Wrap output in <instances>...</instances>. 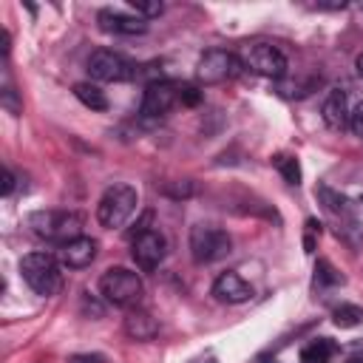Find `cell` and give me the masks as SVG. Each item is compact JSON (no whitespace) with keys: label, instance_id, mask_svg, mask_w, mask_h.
I'll use <instances>...</instances> for the list:
<instances>
[{"label":"cell","instance_id":"8","mask_svg":"<svg viewBox=\"0 0 363 363\" xmlns=\"http://www.w3.org/2000/svg\"><path fill=\"white\" fill-rule=\"evenodd\" d=\"M136 74H139L136 65L119 51L99 48L88 57V77L94 82H125V79H133Z\"/></svg>","mask_w":363,"mask_h":363},{"label":"cell","instance_id":"29","mask_svg":"<svg viewBox=\"0 0 363 363\" xmlns=\"http://www.w3.org/2000/svg\"><path fill=\"white\" fill-rule=\"evenodd\" d=\"M346 363H363V357H352V360H346Z\"/></svg>","mask_w":363,"mask_h":363},{"label":"cell","instance_id":"15","mask_svg":"<svg viewBox=\"0 0 363 363\" xmlns=\"http://www.w3.org/2000/svg\"><path fill=\"white\" fill-rule=\"evenodd\" d=\"M125 335L133 337V340H153L159 335V323L150 312L145 309H128V318H125Z\"/></svg>","mask_w":363,"mask_h":363},{"label":"cell","instance_id":"26","mask_svg":"<svg viewBox=\"0 0 363 363\" xmlns=\"http://www.w3.org/2000/svg\"><path fill=\"white\" fill-rule=\"evenodd\" d=\"M11 190H14V173L3 167V196H11Z\"/></svg>","mask_w":363,"mask_h":363},{"label":"cell","instance_id":"5","mask_svg":"<svg viewBox=\"0 0 363 363\" xmlns=\"http://www.w3.org/2000/svg\"><path fill=\"white\" fill-rule=\"evenodd\" d=\"M233 250V238L227 230L213 224H196L190 230V255L196 264H213Z\"/></svg>","mask_w":363,"mask_h":363},{"label":"cell","instance_id":"25","mask_svg":"<svg viewBox=\"0 0 363 363\" xmlns=\"http://www.w3.org/2000/svg\"><path fill=\"white\" fill-rule=\"evenodd\" d=\"M349 128L354 130V136H360V139H363V102H360V105H354V111H352V122H349Z\"/></svg>","mask_w":363,"mask_h":363},{"label":"cell","instance_id":"14","mask_svg":"<svg viewBox=\"0 0 363 363\" xmlns=\"http://www.w3.org/2000/svg\"><path fill=\"white\" fill-rule=\"evenodd\" d=\"M320 113H323V122H326L332 130H346V128H349V122H352L349 99H346V94H343V91H329V96H326V102H323Z\"/></svg>","mask_w":363,"mask_h":363},{"label":"cell","instance_id":"28","mask_svg":"<svg viewBox=\"0 0 363 363\" xmlns=\"http://www.w3.org/2000/svg\"><path fill=\"white\" fill-rule=\"evenodd\" d=\"M354 68H357V74L363 77V54H357V60H354Z\"/></svg>","mask_w":363,"mask_h":363},{"label":"cell","instance_id":"27","mask_svg":"<svg viewBox=\"0 0 363 363\" xmlns=\"http://www.w3.org/2000/svg\"><path fill=\"white\" fill-rule=\"evenodd\" d=\"M71 363H99V357H88V354H77Z\"/></svg>","mask_w":363,"mask_h":363},{"label":"cell","instance_id":"17","mask_svg":"<svg viewBox=\"0 0 363 363\" xmlns=\"http://www.w3.org/2000/svg\"><path fill=\"white\" fill-rule=\"evenodd\" d=\"M74 96L91 111H108V96L96 82H77L74 85Z\"/></svg>","mask_w":363,"mask_h":363},{"label":"cell","instance_id":"11","mask_svg":"<svg viewBox=\"0 0 363 363\" xmlns=\"http://www.w3.org/2000/svg\"><path fill=\"white\" fill-rule=\"evenodd\" d=\"M96 23L105 34H119V37H136L147 31V20H142L139 14H125L119 9H102L96 14Z\"/></svg>","mask_w":363,"mask_h":363},{"label":"cell","instance_id":"1","mask_svg":"<svg viewBox=\"0 0 363 363\" xmlns=\"http://www.w3.org/2000/svg\"><path fill=\"white\" fill-rule=\"evenodd\" d=\"M28 227L34 230V235L62 247V244L79 238L82 216L71 213V210H37L28 216Z\"/></svg>","mask_w":363,"mask_h":363},{"label":"cell","instance_id":"9","mask_svg":"<svg viewBox=\"0 0 363 363\" xmlns=\"http://www.w3.org/2000/svg\"><path fill=\"white\" fill-rule=\"evenodd\" d=\"M164 255H167V241H164V235L159 230H145L130 244V258H133V264L142 272L159 269V264L164 261Z\"/></svg>","mask_w":363,"mask_h":363},{"label":"cell","instance_id":"30","mask_svg":"<svg viewBox=\"0 0 363 363\" xmlns=\"http://www.w3.org/2000/svg\"><path fill=\"white\" fill-rule=\"evenodd\" d=\"M196 363H216V360H213V357H210V360H196Z\"/></svg>","mask_w":363,"mask_h":363},{"label":"cell","instance_id":"13","mask_svg":"<svg viewBox=\"0 0 363 363\" xmlns=\"http://www.w3.org/2000/svg\"><path fill=\"white\" fill-rule=\"evenodd\" d=\"M213 295L221 303H244L252 298V286L238 272H221L213 281Z\"/></svg>","mask_w":363,"mask_h":363},{"label":"cell","instance_id":"10","mask_svg":"<svg viewBox=\"0 0 363 363\" xmlns=\"http://www.w3.org/2000/svg\"><path fill=\"white\" fill-rule=\"evenodd\" d=\"M176 102H179V85H173L167 79H153V82H147V88L142 94L139 113L142 116H150V119L153 116H164Z\"/></svg>","mask_w":363,"mask_h":363},{"label":"cell","instance_id":"4","mask_svg":"<svg viewBox=\"0 0 363 363\" xmlns=\"http://www.w3.org/2000/svg\"><path fill=\"white\" fill-rule=\"evenodd\" d=\"M136 204H139L136 187H130V184H111L102 193L99 204H96V221L102 227H108V230H116V227H122L133 216Z\"/></svg>","mask_w":363,"mask_h":363},{"label":"cell","instance_id":"3","mask_svg":"<svg viewBox=\"0 0 363 363\" xmlns=\"http://www.w3.org/2000/svg\"><path fill=\"white\" fill-rule=\"evenodd\" d=\"M20 272H23V281L43 298L57 295L60 286H62V269H60V261L51 252H28V255H23Z\"/></svg>","mask_w":363,"mask_h":363},{"label":"cell","instance_id":"19","mask_svg":"<svg viewBox=\"0 0 363 363\" xmlns=\"http://www.w3.org/2000/svg\"><path fill=\"white\" fill-rule=\"evenodd\" d=\"M272 164H275V170L284 176V182L286 184H301V164H298V159L295 156H286V153H278V156H272Z\"/></svg>","mask_w":363,"mask_h":363},{"label":"cell","instance_id":"21","mask_svg":"<svg viewBox=\"0 0 363 363\" xmlns=\"http://www.w3.org/2000/svg\"><path fill=\"white\" fill-rule=\"evenodd\" d=\"M315 193L320 196V201H323L332 213H346V210H349V201H346L340 193H335L329 184H318V190H315Z\"/></svg>","mask_w":363,"mask_h":363},{"label":"cell","instance_id":"22","mask_svg":"<svg viewBox=\"0 0 363 363\" xmlns=\"http://www.w3.org/2000/svg\"><path fill=\"white\" fill-rule=\"evenodd\" d=\"M130 9H133V11H136V14L142 17V20H147V17H159L164 6H162L159 0H156V3H145V0H130Z\"/></svg>","mask_w":363,"mask_h":363},{"label":"cell","instance_id":"20","mask_svg":"<svg viewBox=\"0 0 363 363\" xmlns=\"http://www.w3.org/2000/svg\"><path fill=\"white\" fill-rule=\"evenodd\" d=\"M337 284H343V275L329 264V261H318L315 264V286H337Z\"/></svg>","mask_w":363,"mask_h":363},{"label":"cell","instance_id":"7","mask_svg":"<svg viewBox=\"0 0 363 363\" xmlns=\"http://www.w3.org/2000/svg\"><path fill=\"white\" fill-rule=\"evenodd\" d=\"M241 57H235L233 51H224V48H210L199 57V65H196V79L204 82V85H221L227 79H235L241 74Z\"/></svg>","mask_w":363,"mask_h":363},{"label":"cell","instance_id":"24","mask_svg":"<svg viewBox=\"0 0 363 363\" xmlns=\"http://www.w3.org/2000/svg\"><path fill=\"white\" fill-rule=\"evenodd\" d=\"M179 102L184 105H199L201 102V91L196 85H179Z\"/></svg>","mask_w":363,"mask_h":363},{"label":"cell","instance_id":"12","mask_svg":"<svg viewBox=\"0 0 363 363\" xmlns=\"http://www.w3.org/2000/svg\"><path fill=\"white\" fill-rule=\"evenodd\" d=\"M96 252H99V241L88 238V235H79V238H74V241L60 247V261L68 269H82L96 258Z\"/></svg>","mask_w":363,"mask_h":363},{"label":"cell","instance_id":"23","mask_svg":"<svg viewBox=\"0 0 363 363\" xmlns=\"http://www.w3.org/2000/svg\"><path fill=\"white\" fill-rule=\"evenodd\" d=\"M318 235H320V224H318L315 218H306V235H303V250H306V252H315Z\"/></svg>","mask_w":363,"mask_h":363},{"label":"cell","instance_id":"16","mask_svg":"<svg viewBox=\"0 0 363 363\" xmlns=\"http://www.w3.org/2000/svg\"><path fill=\"white\" fill-rule=\"evenodd\" d=\"M335 354H337V343L332 337H318L301 349V363H329Z\"/></svg>","mask_w":363,"mask_h":363},{"label":"cell","instance_id":"6","mask_svg":"<svg viewBox=\"0 0 363 363\" xmlns=\"http://www.w3.org/2000/svg\"><path fill=\"white\" fill-rule=\"evenodd\" d=\"M241 65L250 68L258 77H267V79H281V77H286V68H289L284 51L269 45V43H250V45H244Z\"/></svg>","mask_w":363,"mask_h":363},{"label":"cell","instance_id":"18","mask_svg":"<svg viewBox=\"0 0 363 363\" xmlns=\"http://www.w3.org/2000/svg\"><path fill=\"white\" fill-rule=\"evenodd\" d=\"M332 320H335V326H340V329H352V326L363 323V306L340 303V306L332 309Z\"/></svg>","mask_w":363,"mask_h":363},{"label":"cell","instance_id":"2","mask_svg":"<svg viewBox=\"0 0 363 363\" xmlns=\"http://www.w3.org/2000/svg\"><path fill=\"white\" fill-rule=\"evenodd\" d=\"M99 292L108 303H113L119 309H136L145 286H142L139 272H133L128 267H111L99 278Z\"/></svg>","mask_w":363,"mask_h":363}]
</instances>
